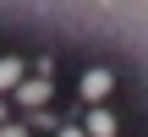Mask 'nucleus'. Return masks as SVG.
<instances>
[{
  "instance_id": "39448f33",
  "label": "nucleus",
  "mask_w": 148,
  "mask_h": 137,
  "mask_svg": "<svg viewBox=\"0 0 148 137\" xmlns=\"http://www.w3.org/2000/svg\"><path fill=\"white\" fill-rule=\"evenodd\" d=\"M22 77H27V66H22V60H11V55H0V99H5Z\"/></svg>"
},
{
  "instance_id": "20e7f679",
  "label": "nucleus",
  "mask_w": 148,
  "mask_h": 137,
  "mask_svg": "<svg viewBox=\"0 0 148 137\" xmlns=\"http://www.w3.org/2000/svg\"><path fill=\"white\" fill-rule=\"evenodd\" d=\"M82 137H115V115H110L104 104H93V110H88V126H82Z\"/></svg>"
},
{
  "instance_id": "423d86ee",
  "label": "nucleus",
  "mask_w": 148,
  "mask_h": 137,
  "mask_svg": "<svg viewBox=\"0 0 148 137\" xmlns=\"http://www.w3.org/2000/svg\"><path fill=\"white\" fill-rule=\"evenodd\" d=\"M33 77H55V55H38L33 60Z\"/></svg>"
},
{
  "instance_id": "f257e3e1",
  "label": "nucleus",
  "mask_w": 148,
  "mask_h": 137,
  "mask_svg": "<svg viewBox=\"0 0 148 137\" xmlns=\"http://www.w3.org/2000/svg\"><path fill=\"white\" fill-rule=\"evenodd\" d=\"M49 99H55L49 77H22V82L11 88V99H5V104H22V110H44Z\"/></svg>"
},
{
  "instance_id": "1a4fd4ad",
  "label": "nucleus",
  "mask_w": 148,
  "mask_h": 137,
  "mask_svg": "<svg viewBox=\"0 0 148 137\" xmlns=\"http://www.w3.org/2000/svg\"><path fill=\"white\" fill-rule=\"evenodd\" d=\"M0 121H5V99H0Z\"/></svg>"
},
{
  "instance_id": "f03ea898",
  "label": "nucleus",
  "mask_w": 148,
  "mask_h": 137,
  "mask_svg": "<svg viewBox=\"0 0 148 137\" xmlns=\"http://www.w3.org/2000/svg\"><path fill=\"white\" fill-rule=\"evenodd\" d=\"M77 88H82V99H88V104H99V99H110L115 77H110L104 66H93V71H82V82H77Z\"/></svg>"
},
{
  "instance_id": "6e6552de",
  "label": "nucleus",
  "mask_w": 148,
  "mask_h": 137,
  "mask_svg": "<svg viewBox=\"0 0 148 137\" xmlns=\"http://www.w3.org/2000/svg\"><path fill=\"white\" fill-rule=\"evenodd\" d=\"M55 137H82V126H71V121H60V132Z\"/></svg>"
},
{
  "instance_id": "0eeeda50",
  "label": "nucleus",
  "mask_w": 148,
  "mask_h": 137,
  "mask_svg": "<svg viewBox=\"0 0 148 137\" xmlns=\"http://www.w3.org/2000/svg\"><path fill=\"white\" fill-rule=\"evenodd\" d=\"M0 137H27V126L22 121H0Z\"/></svg>"
},
{
  "instance_id": "7ed1b4c3",
  "label": "nucleus",
  "mask_w": 148,
  "mask_h": 137,
  "mask_svg": "<svg viewBox=\"0 0 148 137\" xmlns=\"http://www.w3.org/2000/svg\"><path fill=\"white\" fill-rule=\"evenodd\" d=\"M22 126H27V137H55V132H60V115L44 104V110H27V121H22Z\"/></svg>"
}]
</instances>
